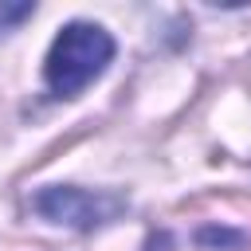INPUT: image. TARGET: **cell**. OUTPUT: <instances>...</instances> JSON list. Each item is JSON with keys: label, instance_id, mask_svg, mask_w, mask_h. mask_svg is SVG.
Returning a JSON list of instances; mask_svg holds the SVG:
<instances>
[{"label": "cell", "instance_id": "obj_3", "mask_svg": "<svg viewBox=\"0 0 251 251\" xmlns=\"http://www.w3.org/2000/svg\"><path fill=\"white\" fill-rule=\"evenodd\" d=\"M24 16H31V4H16V8H0V27H8V24H16V20H24Z\"/></svg>", "mask_w": 251, "mask_h": 251}, {"label": "cell", "instance_id": "obj_1", "mask_svg": "<svg viewBox=\"0 0 251 251\" xmlns=\"http://www.w3.org/2000/svg\"><path fill=\"white\" fill-rule=\"evenodd\" d=\"M110 59H114L110 31H102L98 24H82V20L67 24L55 35V43L47 51V67H43L51 94L55 98H75L86 82H94L106 71Z\"/></svg>", "mask_w": 251, "mask_h": 251}, {"label": "cell", "instance_id": "obj_2", "mask_svg": "<svg viewBox=\"0 0 251 251\" xmlns=\"http://www.w3.org/2000/svg\"><path fill=\"white\" fill-rule=\"evenodd\" d=\"M35 212L55 220V224H67V227H78V231H90L98 224H110L126 204L110 192H86V188H43L35 200Z\"/></svg>", "mask_w": 251, "mask_h": 251}]
</instances>
